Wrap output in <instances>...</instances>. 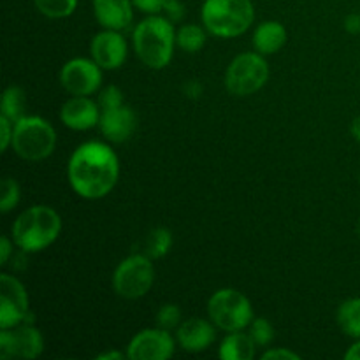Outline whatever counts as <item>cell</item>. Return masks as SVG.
Masks as SVG:
<instances>
[{
	"label": "cell",
	"mask_w": 360,
	"mask_h": 360,
	"mask_svg": "<svg viewBox=\"0 0 360 360\" xmlns=\"http://www.w3.org/2000/svg\"><path fill=\"white\" fill-rule=\"evenodd\" d=\"M172 246V234L169 229L158 227L148 234L146 241H144V255L150 257L151 260L162 259L169 253Z\"/></svg>",
	"instance_id": "603a6c76"
},
{
	"label": "cell",
	"mask_w": 360,
	"mask_h": 360,
	"mask_svg": "<svg viewBox=\"0 0 360 360\" xmlns=\"http://www.w3.org/2000/svg\"><path fill=\"white\" fill-rule=\"evenodd\" d=\"M336 319L347 336L360 340V297L347 299L338 309Z\"/></svg>",
	"instance_id": "ffe728a7"
},
{
	"label": "cell",
	"mask_w": 360,
	"mask_h": 360,
	"mask_svg": "<svg viewBox=\"0 0 360 360\" xmlns=\"http://www.w3.org/2000/svg\"><path fill=\"white\" fill-rule=\"evenodd\" d=\"M274 359H283V360H299L301 355L295 354V352L288 350V348H273V350H267L262 355V360H274Z\"/></svg>",
	"instance_id": "1f68e13d"
},
{
	"label": "cell",
	"mask_w": 360,
	"mask_h": 360,
	"mask_svg": "<svg viewBox=\"0 0 360 360\" xmlns=\"http://www.w3.org/2000/svg\"><path fill=\"white\" fill-rule=\"evenodd\" d=\"M165 0H132L134 7L144 14H158L164 9Z\"/></svg>",
	"instance_id": "4dcf8cb0"
},
{
	"label": "cell",
	"mask_w": 360,
	"mask_h": 360,
	"mask_svg": "<svg viewBox=\"0 0 360 360\" xmlns=\"http://www.w3.org/2000/svg\"><path fill=\"white\" fill-rule=\"evenodd\" d=\"M162 13H164V16L167 18L169 21L178 23V21H181L183 16H185V6H183L179 0H165Z\"/></svg>",
	"instance_id": "f1b7e54d"
},
{
	"label": "cell",
	"mask_w": 360,
	"mask_h": 360,
	"mask_svg": "<svg viewBox=\"0 0 360 360\" xmlns=\"http://www.w3.org/2000/svg\"><path fill=\"white\" fill-rule=\"evenodd\" d=\"M134 51L148 69L160 70L171 63L176 46V30L165 16L150 14L134 28Z\"/></svg>",
	"instance_id": "7a4b0ae2"
},
{
	"label": "cell",
	"mask_w": 360,
	"mask_h": 360,
	"mask_svg": "<svg viewBox=\"0 0 360 360\" xmlns=\"http://www.w3.org/2000/svg\"><path fill=\"white\" fill-rule=\"evenodd\" d=\"M352 136L360 143V116H357V118L352 122Z\"/></svg>",
	"instance_id": "74e56055"
},
{
	"label": "cell",
	"mask_w": 360,
	"mask_h": 360,
	"mask_svg": "<svg viewBox=\"0 0 360 360\" xmlns=\"http://www.w3.org/2000/svg\"><path fill=\"white\" fill-rule=\"evenodd\" d=\"M287 42V28L278 21H264L253 32V46L260 55H274Z\"/></svg>",
	"instance_id": "ac0fdd59"
},
{
	"label": "cell",
	"mask_w": 360,
	"mask_h": 360,
	"mask_svg": "<svg viewBox=\"0 0 360 360\" xmlns=\"http://www.w3.org/2000/svg\"><path fill=\"white\" fill-rule=\"evenodd\" d=\"M345 30L348 34H360V14H348L345 18Z\"/></svg>",
	"instance_id": "836d02e7"
},
{
	"label": "cell",
	"mask_w": 360,
	"mask_h": 360,
	"mask_svg": "<svg viewBox=\"0 0 360 360\" xmlns=\"http://www.w3.org/2000/svg\"><path fill=\"white\" fill-rule=\"evenodd\" d=\"M28 294L16 276L0 274V327L11 329L28 319Z\"/></svg>",
	"instance_id": "30bf717a"
},
{
	"label": "cell",
	"mask_w": 360,
	"mask_h": 360,
	"mask_svg": "<svg viewBox=\"0 0 360 360\" xmlns=\"http://www.w3.org/2000/svg\"><path fill=\"white\" fill-rule=\"evenodd\" d=\"M98 104H101V111L104 109H115L123 105V94L118 86H108L101 94L98 98Z\"/></svg>",
	"instance_id": "83f0119b"
},
{
	"label": "cell",
	"mask_w": 360,
	"mask_h": 360,
	"mask_svg": "<svg viewBox=\"0 0 360 360\" xmlns=\"http://www.w3.org/2000/svg\"><path fill=\"white\" fill-rule=\"evenodd\" d=\"M56 148V132L48 120L41 116H27L14 123L13 150L20 158L41 162Z\"/></svg>",
	"instance_id": "5b68a950"
},
{
	"label": "cell",
	"mask_w": 360,
	"mask_h": 360,
	"mask_svg": "<svg viewBox=\"0 0 360 360\" xmlns=\"http://www.w3.org/2000/svg\"><path fill=\"white\" fill-rule=\"evenodd\" d=\"M157 323L165 330L178 329L181 323V309L176 304H164L157 313Z\"/></svg>",
	"instance_id": "4316f807"
},
{
	"label": "cell",
	"mask_w": 360,
	"mask_h": 360,
	"mask_svg": "<svg viewBox=\"0 0 360 360\" xmlns=\"http://www.w3.org/2000/svg\"><path fill=\"white\" fill-rule=\"evenodd\" d=\"M39 13L51 20H62L76 11L77 0H34Z\"/></svg>",
	"instance_id": "cb8c5ba5"
},
{
	"label": "cell",
	"mask_w": 360,
	"mask_h": 360,
	"mask_svg": "<svg viewBox=\"0 0 360 360\" xmlns=\"http://www.w3.org/2000/svg\"><path fill=\"white\" fill-rule=\"evenodd\" d=\"M91 58L102 70H115L125 63L127 41L118 30H102L91 39Z\"/></svg>",
	"instance_id": "4fadbf2b"
},
{
	"label": "cell",
	"mask_w": 360,
	"mask_h": 360,
	"mask_svg": "<svg viewBox=\"0 0 360 360\" xmlns=\"http://www.w3.org/2000/svg\"><path fill=\"white\" fill-rule=\"evenodd\" d=\"M204 28L224 39H234L245 34L255 20L252 0H206L202 4Z\"/></svg>",
	"instance_id": "277c9868"
},
{
	"label": "cell",
	"mask_w": 360,
	"mask_h": 360,
	"mask_svg": "<svg viewBox=\"0 0 360 360\" xmlns=\"http://www.w3.org/2000/svg\"><path fill=\"white\" fill-rule=\"evenodd\" d=\"M25 108H27V95H25L23 88L9 86L4 91L2 105H0L2 115L0 116H6L7 120L16 123L25 116Z\"/></svg>",
	"instance_id": "44dd1931"
},
{
	"label": "cell",
	"mask_w": 360,
	"mask_h": 360,
	"mask_svg": "<svg viewBox=\"0 0 360 360\" xmlns=\"http://www.w3.org/2000/svg\"><path fill=\"white\" fill-rule=\"evenodd\" d=\"M101 132L108 141L122 144L134 136L137 129V115L129 105H120L115 109H104L101 115Z\"/></svg>",
	"instance_id": "5bb4252c"
},
{
	"label": "cell",
	"mask_w": 360,
	"mask_h": 360,
	"mask_svg": "<svg viewBox=\"0 0 360 360\" xmlns=\"http://www.w3.org/2000/svg\"><path fill=\"white\" fill-rule=\"evenodd\" d=\"M359 234H360V227H359Z\"/></svg>",
	"instance_id": "f35d334b"
},
{
	"label": "cell",
	"mask_w": 360,
	"mask_h": 360,
	"mask_svg": "<svg viewBox=\"0 0 360 360\" xmlns=\"http://www.w3.org/2000/svg\"><path fill=\"white\" fill-rule=\"evenodd\" d=\"M174 338L169 330L157 327L136 334L127 348V357L130 360H167L174 355Z\"/></svg>",
	"instance_id": "7c38bea8"
},
{
	"label": "cell",
	"mask_w": 360,
	"mask_h": 360,
	"mask_svg": "<svg viewBox=\"0 0 360 360\" xmlns=\"http://www.w3.org/2000/svg\"><path fill=\"white\" fill-rule=\"evenodd\" d=\"M125 355L120 352H105V354L97 355V360H122Z\"/></svg>",
	"instance_id": "8d00e7d4"
},
{
	"label": "cell",
	"mask_w": 360,
	"mask_h": 360,
	"mask_svg": "<svg viewBox=\"0 0 360 360\" xmlns=\"http://www.w3.org/2000/svg\"><path fill=\"white\" fill-rule=\"evenodd\" d=\"M206 44V30L199 25H183L176 32V46L186 53H197Z\"/></svg>",
	"instance_id": "7402d4cb"
},
{
	"label": "cell",
	"mask_w": 360,
	"mask_h": 360,
	"mask_svg": "<svg viewBox=\"0 0 360 360\" xmlns=\"http://www.w3.org/2000/svg\"><path fill=\"white\" fill-rule=\"evenodd\" d=\"M217 333L214 323L206 319H188L176 329V341L183 350L190 354H199L213 345Z\"/></svg>",
	"instance_id": "2e32d148"
},
{
	"label": "cell",
	"mask_w": 360,
	"mask_h": 360,
	"mask_svg": "<svg viewBox=\"0 0 360 360\" xmlns=\"http://www.w3.org/2000/svg\"><path fill=\"white\" fill-rule=\"evenodd\" d=\"M155 281L153 260L144 253H136L120 262L112 274V288L123 299H141L150 292Z\"/></svg>",
	"instance_id": "ba28073f"
},
{
	"label": "cell",
	"mask_w": 360,
	"mask_h": 360,
	"mask_svg": "<svg viewBox=\"0 0 360 360\" xmlns=\"http://www.w3.org/2000/svg\"><path fill=\"white\" fill-rule=\"evenodd\" d=\"M269 79V65L260 53H241L225 72V88L234 97H248L262 90Z\"/></svg>",
	"instance_id": "52a82bcc"
},
{
	"label": "cell",
	"mask_w": 360,
	"mask_h": 360,
	"mask_svg": "<svg viewBox=\"0 0 360 360\" xmlns=\"http://www.w3.org/2000/svg\"><path fill=\"white\" fill-rule=\"evenodd\" d=\"M62 232V218L49 206H32L14 220L11 234L14 245L27 253L51 246Z\"/></svg>",
	"instance_id": "3957f363"
},
{
	"label": "cell",
	"mask_w": 360,
	"mask_h": 360,
	"mask_svg": "<svg viewBox=\"0 0 360 360\" xmlns=\"http://www.w3.org/2000/svg\"><path fill=\"white\" fill-rule=\"evenodd\" d=\"M44 350V340L34 323L23 322L0 333V359H37Z\"/></svg>",
	"instance_id": "9c48e42d"
},
{
	"label": "cell",
	"mask_w": 360,
	"mask_h": 360,
	"mask_svg": "<svg viewBox=\"0 0 360 360\" xmlns=\"http://www.w3.org/2000/svg\"><path fill=\"white\" fill-rule=\"evenodd\" d=\"M257 343L250 334L243 330L231 333L218 348V357L221 360H252L255 357Z\"/></svg>",
	"instance_id": "d6986e66"
},
{
	"label": "cell",
	"mask_w": 360,
	"mask_h": 360,
	"mask_svg": "<svg viewBox=\"0 0 360 360\" xmlns=\"http://www.w3.org/2000/svg\"><path fill=\"white\" fill-rule=\"evenodd\" d=\"M13 134L14 123L7 120L6 116H0V148H2V151H7L9 146H13Z\"/></svg>",
	"instance_id": "f546056e"
},
{
	"label": "cell",
	"mask_w": 360,
	"mask_h": 360,
	"mask_svg": "<svg viewBox=\"0 0 360 360\" xmlns=\"http://www.w3.org/2000/svg\"><path fill=\"white\" fill-rule=\"evenodd\" d=\"M250 336L257 347H269L274 340V327L267 319H255L250 323Z\"/></svg>",
	"instance_id": "484cf974"
},
{
	"label": "cell",
	"mask_w": 360,
	"mask_h": 360,
	"mask_svg": "<svg viewBox=\"0 0 360 360\" xmlns=\"http://www.w3.org/2000/svg\"><path fill=\"white\" fill-rule=\"evenodd\" d=\"M185 94L188 95L190 98H199L202 95V84L199 81H188L185 84Z\"/></svg>",
	"instance_id": "e575fe53"
},
{
	"label": "cell",
	"mask_w": 360,
	"mask_h": 360,
	"mask_svg": "<svg viewBox=\"0 0 360 360\" xmlns=\"http://www.w3.org/2000/svg\"><path fill=\"white\" fill-rule=\"evenodd\" d=\"M345 359L360 360V340H357V343H354L350 348H348V352L345 354Z\"/></svg>",
	"instance_id": "d590c367"
},
{
	"label": "cell",
	"mask_w": 360,
	"mask_h": 360,
	"mask_svg": "<svg viewBox=\"0 0 360 360\" xmlns=\"http://www.w3.org/2000/svg\"><path fill=\"white\" fill-rule=\"evenodd\" d=\"M207 316L225 333L245 330L253 322L252 302L236 288H221L207 302Z\"/></svg>",
	"instance_id": "8992f818"
},
{
	"label": "cell",
	"mask_w": 360,
	"mask_h": 360,
	"mask_svg": "<svg viewBox=\"0 0 360 360\" xmlns=\"http://www.w3.org/2000/svg\"><path fill=\"white\" fill-rule=\"evenodd\" d=\"M60 83L70 95L90 97L102 83V69L94 58H72L60 70Z\"/></svg>",
	"instance_id": "8fae6325"
},
{
	"label": "cell",
	"mask_w": 360,
	"mask_h": 360,
	"mask_svg": "<svg viewBox=\"0 0 360 360\" xmlns=\"http://www.w3.org/2000/svg\"><path fill=\"white\" fill-rule=\"evenodd\" d=\"M21 199L20 185L14 178H4L0 185V211L4 214L13 211Z\"/></svg>",
	"instance_id": "d4e9b609"
},
{
	"label": "cell",
	"mask_w": 360,
	"mask_h": 360,
	"mask_svg": "<svg viewBox=\"0 0 360 360\" xmlns=\"http://www.w3.org/2000/svg\"><path fill=\"white\" fill-rule=\"evenodd\" d=\"M11 253H13V243H11V239L7 236H2V239H0V264L2 266H6L9 262Z\"/></svg>",
	"instance_id": "d6a6232c"
},
{
	"label": "cell",
	"mask_w": 360,
	"mask_h": 360,
	"mask_svg": "<svg viewBox=\"0 0 360 360\" xmlns=\"http://www.w3.org/2000/svg\"><path fill=\"white\" fill-rule=\"evenodd\" d=\"M67 176L74 192L88 200L108 195L120 178V162L111 146L88 141L70 155Z\"/></svg>",
	"instance_id": "6da1fadb"
},
{
	"label": "cell",
	"mask_w": 360,
	"mask_h": 360,
	"mask_svg": "<svg viewBox=\"0 0 360 360\" xmlns=\"http://www.w3.org/2000/svg\"><path fill=\"white\" fill-rule=\"evenodd\" d=\"M94 14L105 30H125L134 20L132 0H94Z\"/></svg>",
	"instance_id": "e0dca14e"
},
{
	"label": "cell",
	"mask_w": 360,
	"mask_h": 360,
	"mask_svg": "<svg viewBox=\"0 0 360 360\" xmlns=\"http://www.w3.org/2000/svg\"><path fill=\"white\" fill-rule=\"evenodd\" d=\"M102 111H98V104L90 97L72 95L60 109V118L63 125L70 130H90L101 122Z\"/></svg>",
	"instance_id": "9a60e30c"
}]
</instances>
